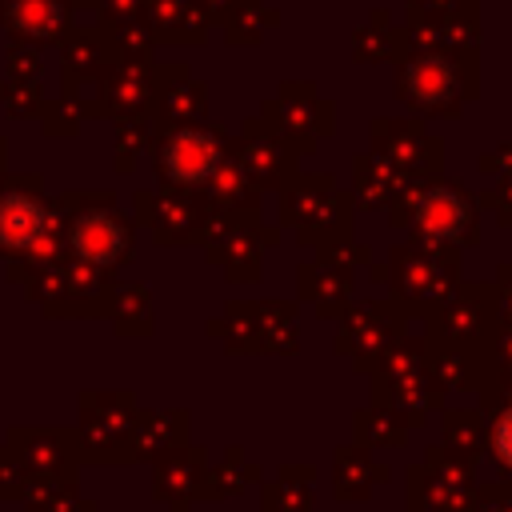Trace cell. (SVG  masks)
<instances>
[{"label":"cell","instance_id":"cell-1","mask_svg":"<svg viewBox=\"0 0 512 512\" xmlns=\"http://www.w3.org/2000/svg\"><path fill=\"white\" fill-rule=\"evenodd\" d=\"M36 228H40V208L32 200H16L12 196V200L0 204V240L4 244L20 248V244H28L36 236Z\"/></svg>","mask_w":512,"mask_h":512},{"label":"cell","instance_id":"cell-2","mask_svg":"<svg viewBox=\"0 0 512 512\" xmlns=\"http://www.w3.org/2000/svg\"><path fill=\"white\" fill-rule=\"evenodd\" d=\"M492 448H496V456L512 468V408L496 420V432H492Z\"/></svg>","mask_w":512,"mask_h":512}]
</instances>
